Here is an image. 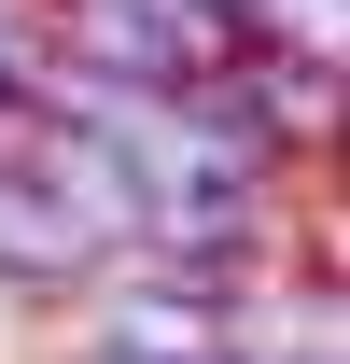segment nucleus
Wrapping results in <instances>:
<instances>
[{
  "label": "nucleus",
  "instance_id": "f257e3e1",
  "mask_svg": "<svg viewBox=\"0 0 350 364\" xmlns=\"http://www.w3.org/2000/svg\"><path fill=\"white\" fill-rule=\"evenodd\" d=\"M70 336H85V364H224V294L154 280V267H98L70 294Z\"/></svg>",
  "mask_w": 350,
  "mask_h": 364
},
{
  "label": "nucleus",
  "instance_id": "f03ea898",
  "mask_svg": "<svg viewBox=\"0 0 350 364\" xmlns=\"http://www.w3.org/2000/svg\"><path fill=\"white\" fill-rule=\"evenodd\" d=\"M85 238L43 210V182L14 168V112H0V294H85Z\"/></svg>",
  "mask_w": 350,
  "mask_h": 364
},
{
  "label": "nucleus",
  "instance_id": "7ed1b4c3",
  "mask_svg": "<svg viewBox=\"0 0 350 364\" xmlns=\"http://www.w3.org/2000/svg\"><path fill=\"white\" fill-rule=\"evenodd\" d=\"M350 0H238V56H295V70H336Z\"/></svg>",
  "mask_w": 350,
  "mask_h": 364
}]
</instances>
